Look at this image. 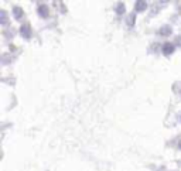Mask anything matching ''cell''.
Wrapping results in <instances>:
<instances>
[{
  "instance_id": "obj_1",
  "label": "cell",
  "mask_w": 181,
  "mask_h": 171,
  "mask_svg": "<svg viewBox=\"0 0 181 171\" xmlns=\"http://www.w3.org/2000/svg\"><path fill=\"white\" fill-rule=\"evenodd\" d=\"M20 33H21V35H23L24 38H31V28H30V26L28 24H24V26H21V28H20Z\"/></svg>"
},
{
  "instance_id": "obj_2",
  "label": "cell",
  "mask_w": 181,
  "mask_h": 171,
  "mask_svg": "<svg viewBox=\"0 0 181 171\" xmlns=\"http://www.w3.org/2000/svg\"><path fill=\"white\" fill-rule=\"evenodd\" d=\"M173 52H174V45L170 43H166L164 45H163V54H164V55H171Z\"/></svg>"
},
{
  "instance_id": "obj_3",
  "label": "cell",
  "mask_w": 181,
  "mask_h": 171,
  "mask_svg": "<svg viewBox=\"0 0 181 171\" xmlns=\"http://www.w3.org/2000/svg\"><path fill=\"white\" fill-rule=\"evenodd\" d=\"M48 13H50V11H48V7L45 6V4H40V6H38V14H40L41 17H44V19L48 17Z\"/></svg>"
},
{
  "instance_id": "obj_4",
  "label": "cell",
  "mask_w": 181,
  "mask_h": 171,
  "mask_svg": "<svg viewBox=\"0 0 181 171\" xmlns=\"http://www.w3.org/2000/svg\"><path fill=\"white\" fill-rule=\"evenodd\" d=\"M146 9H147L146 2H136V4H134V11H144Z\"/></svg>"
},
{
  "instance_id": "obj_5",
  "label": "cell",
  "mask_w": 181,
  "mask_h": 171,
  "mask_svg": "<svg viewBox=\"0 0 181 171\" xmlns=\"http://www.w3.org/2000/svg\"><path fill=\"white\" fill-rule=\"evenodd\" d=\"M13 13H14V17H16L17 20H20L21 17H23V9H20V7H13Z\"/></svg>"
},
{
  "instance_id": "obj_6",
  "label": "cell",
  "mask_w": 181,
  "mask_h": 171,
  "mask_svg": "<svg viewBox=\"0 0 181 171\" xmlns=\"http://www.w3.org/2000/svg\"><path fill=\"white\" fill-rule=\"evenodd\" d=\"M171 31H173V30H171V27H170V26H163V27L160 28V31H158V33H160L161 35H170Z\"/></svg>"
},
{
  "instance_id": "obj_7",
  "label": "cell",
  "mask_w": 181,
  "mask_h": 171,
  "mask_svg": "<svg viewBox=\"0 0 181 171\" xmlns=\"http://www.w3.org/2000/svg\"><path fill=\"white\" fill-rule=\"evenodd\" d=\"M0 23H2V24H6L7 23V13L4 10L0 11Z\"/></svg>"
},
{
  "instance_id": "obj_8",
  "label": "cell",
  "mask_w": 181,
  "mask_h": 171,
  "mask_svg": "<svg viewBox=\"0 0 181 171\" xmlns=\"http://www.w3.org/2000/svg\"><path fill=\"white\" fill-rule=\"evenodd\" d=\"M134 16H136V13H130V14H129V16H128V24H129V26H133V24H134V19H136V17H134Z\"/></svg>"
},
{
  "instance_id": "obj_9",
  "label": "cell",
  "mask_w": 181,
  "mask_h": 171,
  "mask_svg": "<svg viewBox=\"0 0 181 171\" xmlns=\"http://www.w3.org/2000/svg\"><path fill=\"white\" fill-rule=\"evenodd\" d=\"M116 13H117V14H123V13H124V4H123V3H119V4H117Z\"/></svg>"
},
{
  "instance_id": "obj_10",
  "label": "cell",
  "mask_w": 181,
  "mask_h": 171,
  "mask_svg": "<svg viewBox=\"0 0 181 171\" xmlns=\"http://www.w3.org/2000/svg\"><path fill=\"white\" fill-rule=\"evenodd\" d=\"M175 43H177L178 45H180V47H181V35H178V37L175 38Z\"/></svg>"
},
{
  "instance_id": "obj_11",
  "label": "cell",
  "mask_w": 181,
  "mask_h": 171,
  "mask_svg": "<svg viewBox=\"0 0 181 171\" xmlns=\"http://www.w3.org/2000/svg\"><path fill=\"white\" fill-rule=\"evenodd\" d=\"M178 147L181 148V137H180V140H178Z\"/></svg>"
},
{
  "instance_id": "obj_12",
  "label": "cell",
  "mask_w": 181,
  "mask_h": 171,
  "mask_svg": "<svg viewBox=\"0 0 181 171\" xmlns=\"http://www.w3.org/2000/svg\"><path fill=\"white\" fill-rule=\"evenodd\" d=\"M180 120H181V115H180Z\"/></svg>"
}]
</instances>
